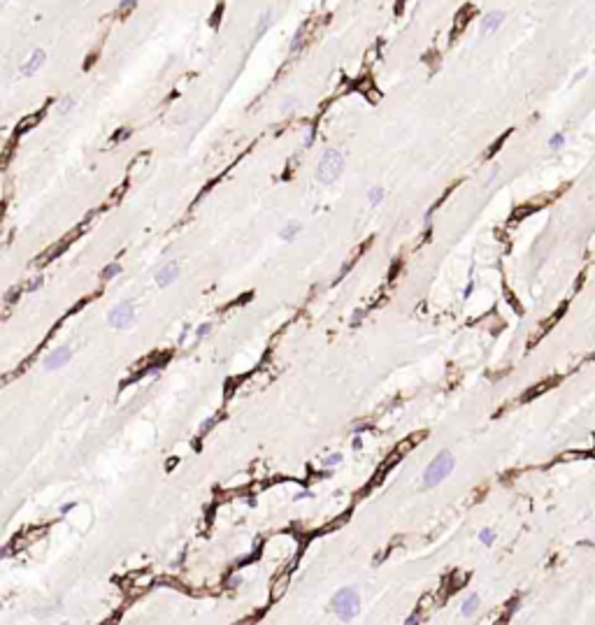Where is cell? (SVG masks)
I'll return each mask as SVG.
<instances>
[{
    "instance_id": "9a60e30c",
    "label": "cell",
    "mask_w": 595,
    "mask_h": 625,
    "mask_svg": "<svg viewBox=\"0 0 595 625\" xmlns=\"http://www.w3.org/2000/svg\"><path fill=\"white\" fill-rule=\"evenodd\" d=\"M119 274H121V265L119 263H109V265L102 267L100 279H102V282H109V279H114V276H119Z\"/></svg>"
},
{
    "instance_id": "d4e9b609",
    "label": "cell",
    "mask_w": 595,
    "mask_h": 625,
    "mask_svg": "<svg viewBox=\"0 0 595 625\" xmlns=\"http://www.w3.org/2000/svg\"><path fill=\"white\" fill-rule=\"evenodd\" d=\"M130 135H133L130 128H123V132H116V135H114V142H123V140H128Z\"/></svg>"
},
{
    "instance_id": "277c9868",
    "label": "cell",
    "mask_w": 595,
    "mask_h": 625,
    "mask_svg": "<svg viewBox=\"0 0 595 625\" xmlns=\"http://www.w3.org/2000/svg\"><path fill=\"white\" fill-rule=\"evenodd\" d=\"M135 305H133V300H123V302H119V305H114L112 309H109V314H107V321H109V325L112 328H116V330H128L133 323H135Z\"/></svg>"
},
{
    "instance_id": "f1b7e54d",
    "label": "cell",
    "mask_w": 595,
    "mask_h": 625,
    "mask_svg": "<svg viewBox=\"0 0 595 625\" xmlns=\"http://www.w3.org/2000/svg\"><path fill=\"white\" fill-rule=\"evenodd\" d=\"M302 498H312V493H309V491H302V493L295 495V500H302Z\"/></svg>"
},
{
    "instance_id": "4316f807",
    "label": "cell",
    "mask_w": 595,
    "mask_h": 625,
    "mask_svg": "<svg viewBox=\"0 0 595 625\" xmlns=\"http://www.w3.org/2000/svg\"><path fill=\"white\" fill-rule=\"evenodd\" d=\"M472 291H475V279H470V282H468V286H465V291H463V298H470Z\"/></svg>"
},
{
    "instance_id": "3957f363",
    "label": "cell",
    "mask_w": 595,
    "mask_h": 625,
    "mask_svg": "<svg viewBox=\"0 0 595 625\" xmlns=\"http://www.w3.org/2000/svg\"><path fill=\"white\" fill-rule=\"evenodd\" d=\"M330 607L340 620H351V618H356V613L361 611V595H358V590L351 588V586L340 588L335 595H333Z\"/></svg>"
},
{
    "instance_id": "8fae6325",
    "label": "cell",
    "mask_w": 595,
    "mask_h": 625,
    "mask_svg": "<svg viewBox=\"0 0 595 625\" xmlns=\"http://www.w3.org/2000/svg\"><path fill=\"white\" fill-rule=\"evenodd\" d=\"M272 17H275V14H272V10H265V12L258 17V24H256V28H253V35H256V37H263L265 33L270 30V26H272Z\"/></svg>"
},
{
    "instance_id": "5b68a950",
    "label": "cell",
    "mask_w": 595,
    "mask_h": 625,
    "mask_svg": "<svg viewBox=\"0 0 595 625\" xmlns=\"http://www.w3.org/2000/svg\"><path fill=\"white\" fill-rule=\"evenodd\" d=\"M70 361H73V349H70V346H58V349H54L51 354L44 356L42 365H44L47 372H56V370H60V367H65Z\"/></svg>"
},
{
    "instance_id": "6da1fadb",
    "label": "cell",
    "mask_w": 595,
    "mask_h": 625,
    "mask_svg": "<svg viewBox=\"0 0 595 625\" xmlns=\"http://www.w3.org/2000/svg\"><path fill=\"white\" fill-rule=\"evenodd\" d=\"M344 172V154L340 149H325L316 165V181L323 186L335 184Z\"/></svg>"
},
{
    "instance_id": "83f0119b",
    "label": "cell",
    "mask_w": 595,
    "mask_h": 625,
    "mask_svg": "<svg viewBox=\"0 0 595 625\" xmlns=\"http://www.w3.org/2000/svg\"><path fill=\"white\" fill-rule=\"evenodd\" d=\"M351 444H354V449H356V451H361V449H363V439H361V435H356Z\"/></svg>"
},
{
    "instance_id": "7402d4cb",
    "label": "cell",
    "mask_w": 595,
    "mask_h": 625,
    "mask_svg": "<svg viewBox=\"0 0 595 625\" xmlns=\"http://www.w3.org/2000/svg\"><path fill=\"white\" fill-rule=\"evenodd\" d=\"M42 284H44L42 276H35V279H33L30 284H26V291H28V293H35L37 289H42Z\"/></svg>"
},
{
    "instance_id": "cb8c5ba5",
    "label": "cell",
    "mask_w": 595,
    "mask_h": 625,
    "mask_svg": "<svg viewBox=\"0 0 595 625\" xmlns=\"http://www.w3.org/2000/svg\"><path fill=\"white\" fill-rule=\"evenodd\" d=\"M210 330H212V323H203V325H198V328H195V337H198V339H203V337H207V335H210Z\"/></svg>"
},
{
    "instance_id": "603a6c76",
    "label": "cell",
    "mask_w": 595,
    "mask_h": 625,
    "mask_svg": "<svg viewBox=\"0 0 595 625\" xmlns=\"http://www.w3.org/2000/svg\"><path fill=\"white\" fill-rule=\"evenodd\" d=\"M295 107H298V100H295V98H291V100H284V102H282V112H284V114H291Z\"/></svg>"
},
{
    "instance_id": "9c48e42d",
    "label": "cell",
    "mask_w": 595,
    "mask_h": 625,
    "mask_svg": "<svg viewBox=\"0 0 595 625\" xmlns=\"http://www.w3.org/2000/svg\"><path fill=\"white\" fill-rule=\"evenodd\" d=\"M300 233H302V226H300V223H298V221H291V223H286V226L279 230V237H282V242H295Z\"/></svg>"
},
{
    "instance_id": "e0dca14e",
    "label": "cell",
    "mask_w": 595,
    "mask_h": 625,
    "mask_svg": "<svg viewBox=\"0 0 595 625\" xmlns=\"http://www.w3.org/2000/svg\"><path fill=\"white\" fill-rule=\"evenodd\" d=\"M479 541L484 544V546H493V541H495V530H491V528H484L479 532Z\"/></svg>"
},
{
    "instance_id": "7c38bea8",
    "label": "cell",
    "mask_w": 595,
    "mask_h": 625,
    "mask_svg": "<svg viewBox=\"0 0 595 625\" xmlns=\"http://www.w3.org/2000/svg\"><path fill=\"white\" fill-rule=\"evenodd\" d=\"M75 107H77V98H75V96H63L58 102H56V112L63 114V116L70 114Z\"/></svg>"
},
{
    "instance_id": "2e32d148",
    "label": "cell",
    "mask_w": 595,
    "mask_h": 625,
    "mask_svg": "<svg viewBox=\"0 0 595 625\" xmlns=\"http://www.w3.org/2000/svg\"><path fill=\"white\" fill-rule=\"evenodd\" d=\"M138 5H140V0H121V5H119V10H116V14H119L121 19H126Z\"/></svg>"
},
{
    "instance_id": "f546056e",
    "label": "cell",
    "mask_w": 595,
    "mask_h": 625,
    "mask_svg": "<svg viewBox=\"0 0 595 625\" xmlns=\"http://www.w3.org/2000/svg\"><path fill=\"white\" fill-rule=\"evenodd\" d=\"M0 609H3V602H0Z\"/></svg>"
},
{
    "instance_id": "8992f818",
    "label": "cell",
    "mask_w": 595,
    "mask_h": 625,
    "mask_svg": "<svg viewBox=\"0 0 595 625\" xmlns=\"http://www.w3.org/2000/svg\"><path fill=\"white\" fill-rule=\"evenodd\" d=\"M154 279H156L158 289H168L170 284H174L177 279H179V263H177V260H168L165 265L158 267V272H156Z\"/></svg>"
},
{
    "instance_id": "d6986e66",
    "label": "cell",
    "mask_w": 595,
    "mask_h": 625,
    "mask_svg": "<svg viewBox=\"0 0 595 625\" xmlns=\"http://www.w3.org/2000/svg\"><path fill=\"white\" fill-rule=\"evenodd\" d=\"M340 463H342V453H330V456L323 458V467H328V469L337 467Z\"/></svg>"
},
{
    "instance_id": "ba28073f",
    "label": "cell",
    "mask_w": 595,
    "mask_h": 625,
    "mask_svg": "<svg viewBox=\"0 0 595 625\" xmlns=\"http://www.w3.org/2000/svg\"><path fill=\"white\" fill-rule=\"evenodd\" d=\"M502 24H505V12L493 10V12H488L486 17L481 19V33H484V35H491V33H495Z\"/></svg>"
},
{
    "instance_id": "ffe728a7",
    "label": "cell",
    "mask_w": 595,
    "mask_h": 625,
    "mask_svg": "<svg viewBox=\"0 0 595 625\" xmlns=\"http://www.w3.org/2000/svg\"><path fill=\"white\" fill-rule=\"evenodd\" d=\"M217 421H219V416H210L207 421H203V426H200V437H205V435L210 433L212 426H217Z\"/></svg>"
},
{
    "instance_id": "7a4b0ae2",
    "label": "cell",
    "mask_w": 595,
    "mask_h": 625,
    "mask_svg": "<svg viewBox=\"0 0 595 625\" xmlns=\"http://www.w3.org/2000/svg\"><path fill=\"white\" fill-rule=\"evenodd\" d=\"M453 467H456V458H453V453H451V451H439L437 456L430 460V465L423 469L421 483L426 488L437 486V483H442V481L453 472Z\"/></svg>"
},
{
    "instance_id": "5bb4252c",
    "label": "cell",
    "mask_w": 595,
    "mask_h": 625,
    "mask_svg": "<svg viewBox=\"0 0 595 625\" xmlns=\"http://www.w3.org/2000/svg\"><path fill=\"white\" fill-rule=\"evenodd\" d=\"M477 609H479V595H470L468 600L463 602V607H460V613H463V616H472Z\"/></svg>"
},
{
    "instance_id": "44dd1931",
    "label": "cell",
    "mask_w": 595,
    "mask_h": 625,
    "mask_svg": "<svg viewBox=\"0 0 595 625\" xmlns=\"http://www.w3.org/2000/svg\"><path fill=\"white\" fill-rule=\"evenodd\" d=\"M314 140H316V128H307V135H305V149H312Z\"/></svg>"
},
{
    "instance_id": "484cf974",
    "label": "cell",
    "mask_w": 595,
    "mask_h": 625,
    "mask_svg": "<svg viewBox=\"0 0 595 625\" xmlns=\"http://www.w3.org/2000/svg\"><path fill=\"white\" fill-rule=\"evenodd\" d=\"M495 179H498V168H493V170H491V172H488V177H486V179H484V186H491V184H493Z\"/></svg>"
},
{
    "instance_id": "52a82bcc",
    "label": "cell",
    "mask_w": 595,
    "mask_h": 625,
    "mask_svg": "<svg viewBox=\"0 0 595 625\" xmlns=\"http://www.w3.org/2000/svg\"><path fill=\"white\" fill-rule=\"evenodd\" d=\"M47 63V51L44 49H35L33 54L28 56V58L24 60V65H21V75L24 77H33V75L40 70V67Z\"/></svg>"
},
{
    "instance_id": "4fadbf2b",
    "label": "cell",
    "mask_w": 595,
    "mask_h": 625,
    "mask_svg": "<svg viewBox=\"0 0 595 625\" xmlns=\"http://www.w3.org/2000/svg\"><path fill=\"white\" fill-rule=\"evenodd\" d=\"M384 195H386L384 186H372V188H370V191H367V202L372 204V207H377V204H381Z\"/></svg>"
},
{
    "instance_id": "30bf717a",
    "label": "cell",
    "mask_w": 595,
    "mask_h": 625,
    "mask_svg": "<svg viewBox=\"0 0 595 625\" xmlns=\"http://www.w3.org/2000/svg\"><path fill=\"white\" fill-rule=\"evenodd\" d=\"M307 44V28L302 26V28H298L295 30V35L291 37V42H289V54H298V51H302V47Z\"/></svg>"
},
{
    "instance_id": "ac0fdd59",
    "label": "cell",
    "mask_w": 595,
    "mask_h": 625,
    "mask_svg": "<svg viewBox=\"0 0 595 625\" xmlns=\"http://www.w3.org/2000/svg\"><path fill=\"white\" fill-rule=\"evenodd\" d=\"M549 147H551V149H563V147H565V135H563V132L551 135V137H549Z\"/></svg>"
}]
</instances>
